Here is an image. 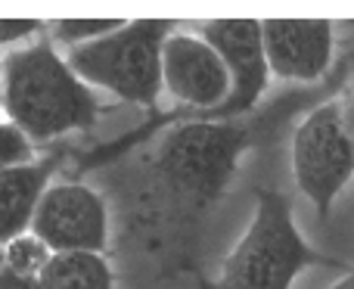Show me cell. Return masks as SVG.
Masks as SVG:
<instances>
[{
	"instance_id": "cell-1",
	"label": "cell",
	"mask_w": 354,
	"mask_h": 289,
	"mask_svg": "<svg viewBox=\"0 0 354 289\" xmlns=\"http://www.w3.org/2000/svg\"><path fill=\"white\" fill-rule=\"evenodd\" d=\"M3 115L28 140H53L97 122V97L50 44L16 47L0 62Z\"/></svg>"
},
{
	"instance_id": "cell-2",
	"label": "cell",
	"mask_w": 354,
	"mask_h": 289,
	"mask_svg": "<svg viewBox=\"0 0 354 289\" xmlns=\"http://www.w3.org/2000/svg\"><path fill=\"white\" fill-rule=\"evenodd\" d=\"M255 199L249 230L221 265V289H289L308 265L324 261L301 240L283 193L258 190Z\"/></svg>"
},
{
	"instance_id": "cell-3",
	"label": "cell",
	"mask_w": 354,
	"mask_h": 289,
	"mask_svg": "<svg viewBox=\"0 0 354 289\" xmlns=\"http://www.w3.org/2000/svg\"><path fill=\"white\" fill-rule=\"evenodd\" d=\"M165 19H131L91 44L68 50V68L87 87H106L131 103H156L162 91V44L171 35Z\"/></svg>"
},
{
	"instance_id": "cell-4",
	"label": "cell",
	"mask_w": 354,
	"mask_h": 289,
	"mask_svg": "<svg viewBox=\"0 0 354 289\" xmlns=\"http://www.w3.org/2000/svg\"><path fill=\"white\" fill-rule=\"evenodd\" d=\"M245 131L233 124L189 122L165 134L159 147V171L177 193L212 203L224 193L245 149Z\"/></svg>"
},
{
	"instance_id": "cell-5",
	"label": "cell",
	"mask_w": 354,
	"mask_h": 289,
	"mask_svg": "<svg viewBox=\"0 0 354 289\" xmlns=\"http://www.w3.org/2000/svg\"><path fill=\"white\" fill-rule=\"evenodd\" d=\"M292 171L299 190L330 215L333 199L354 178V143L345 131L339 103L314 109L292 134Z\"/></svg>"
},
{
	"instance_id": "cell-6",
	"label": "cell",
	"mask_w": 354,
	"mask_h": 289,
	"mask_svg": "<svg viewBox=\"0 0 354 289\" xmlns=\"http://www.w3.org/2000/svg\"><path fill=\"white\" fill-rule=\"evenodd\" d=\"M50 252H100L109 240V212L84 184H53L44 190L31 230Z\"/></svg>"
},
{
	"instance_id": "cell-7",
	"label": "cell",
	"mask_w": 354,
	"mask_h": 289,
	"mask_svg": "<svg viewBox=\"0 0 354 289\" xmlns=\"http://www.w3.org/2000/svg\"><path fill=\"white\" fill-rule=\"evenodd\" d=\"M202 41L221 56L230 75L224 112L252 109L268 84V62L261 47V22L258 19H212L202 28Z\"/></svg>"
},
{
	"instance_id": "cell-8",
	"label": "cell",
	"mask_w": 354,
	"mask_h": 289,
	"mask_svg": "<svg viewBox=\"0 0 354 289\" xmlns=\"http://www.w3.org/2000/svg\"><path fill=\"white\" fill-rule=\"evenodd\" d=\"M162 87L196 109H221L230 93V75L202 37L168 35L162 44Z\"/></svg>"
},
{
	"instance_id": "cell-9",
	"label": "cell",
	"mask_w": 354,
	"mask_h": 289,
	"mask_svg": "<svg viewBox=\"0 0 354 289\" xmlns=\"http://www.w3.org/2000/svg\"><path fill=\"white\" fill-rule=\"evenodd\" d=\"M261 47L277 78L317 81L333 59V25L326 19H264Z\"/></svg>"
},
{
	"instance_id": "cell-10",
	"label": "cell",
	"mask_w": 354,
	"mask_h": 289,
	"mask_svg": "<svg viewBox=\"0 0 354 289\" xmlns=\"http://www.w3.org/2000/svg\"><path fill=\"white\" fill-rule=\"evenodd\" d=\"M47 165L25 162L0 171V246L28 234L35 209L47 190Z\"/></svg>"
},
{
	"instance_id": "cell-11",
	"label": "cell",
	"mask_w": 354,
	"mask_h": 289,
	"mask_svg": "<svg viewBox=\"0 0 354 289\" xmlns=\"http://www.w3.org/2000/svg\"><path fill=\"white\" fill-rule=\"evenodd\" d=\"M37 283L41 289H112V268L100 252H53Z\"/></svg>"
},
{
	"instance_id": "cell-12",
	"label": "cell",
	"mask_w": 354,
	"mask_h": 289,
	"mask_svg": "<svg viewBox=\"0 0 354 289\" xmlns=\"http://www.w3.org/2000/svg\"><path fill=\"white\" fill-rule=\"evenodd\" d=\"M3 249V268L10 274H19V277H35L44 271V265L50 261V249L37 240L35 234H22L16 240H10Z\"/></svg>"
},
{
	"instance_id": "cell-13",
	"label": "cell",
	"mask_w": 354,
	"mask_h": 289,
	"mask_svg": "<svg viewBox=\"0 0 354 289\" xmlns=\"http://www.w3.org/2000/svg\"><path fill=\"white\" fill-rule=\"evenodd\" d=\"M124 19H56L53 22V37L68 47H81V44H91L97 37L109 35L122 25Z\"/></svg>"
},
{
	"instance_id": "cell-14",
	"label": "cell",
	"mask_w": 354,
	"mask_h": 289,
	"mask_svg": "<svg viewBox=\"0 0 354 289\" xmlns=\"http://www.w3.org/2000/svg\"><path fill=\"white\" fill-rule=\"evenodd\" d=\"M31 162V140L10 122H0V171Z\"/></svg>"
},
{
	"instance_id": "cell-15",
	"label": "cell",
	"mask_w": 354,
	"mask_h": 289,
	"mask_svg": "<svg viewBox=\"0 0 354 289\" xmlns=\"http://www.w3.org/2000/svg\"><path fill=\"white\" fill-rule=\"evenodd\" d=\"M37 28H41V22H37V19H0V47H10V44L28 41Z\"/></svg>"
},
{
	"instance_id": "cell-16",
	"label": "cell",
	"mask_w": 354,
	"mask_h": 289,
	"mask_svg": "<svg viewBox=\"0 0 354 289\" xmlns=\"http://www.w3.org/2000/svg\"><path fill=\"white\" fill-rule=\"evenodd\" d=\"M0 289H41V283L35 277H19V274H10L3 268L0 271Z\"/></svg>"
},
{
	"instance_id": "cell-17",
	"label": "cell",
	"mask_w": 354,
	"mask_h": 289,
	"mask_svg": "<svg viewBox=\"0 0 354 289\" xmlns=\"http://www.w3.org/2000/svg\"><path fill=\"white\" fill-rule=\"evenodd\" d=\"M339 109H342L345 131H348V137H351V143H354V87H351L348 97H345V103H339Z\"/></svg>"
},
{
	"instance_id": "cell-18",
	"label": "cell",
	"mask_w": 354,
	"mask_h": 289,
	"mask_svg": "<svg viewBox=\"0 0 354 289\" xmlns=\"http://www.w3.org/2000/svg\"><path fill=\"white\" fill-rule=\"evenodd\" d=\"M330 289H354V271L348 274V277H342V280H339V283H333Z\"/></svg>"
},
{
	"instance_id": "cell-19",
	"label": "cell",
	"mask_w": 354,
	"mask_h": 289,
	"mask_svg": "<svg viewBox=\"0 0 354 289\" xmlns=\"http://www.w3.org/2000/svg\"><path fill=\"white\" fill-rule=\"evenodd\" d=\"M0 271H3V249H0Z\"/></svg>"
},
{
	"instance_id": "cell-20",
	"label": "cell",
	"mask_w": 354,
	"mask_h": 289,
	"mask_svg": "<svg viewBox=\"0 0 354 289\" xmlns=\"http://www.w3.org/2000/svg\"><path fill=\"white\" fill-rule=\"evenodd\" d=\"M0 112H3V93H0Z\"/></svg>"
}]
</instances>
